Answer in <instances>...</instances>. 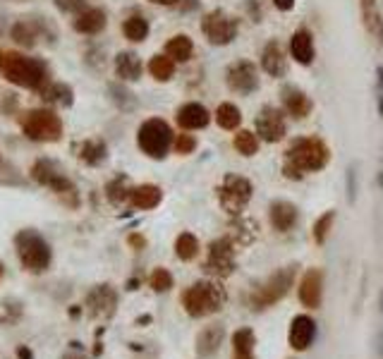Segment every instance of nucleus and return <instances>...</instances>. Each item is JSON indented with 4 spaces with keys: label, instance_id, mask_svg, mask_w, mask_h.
<instances>
[{
    "label": "nucleus",
    "instance_id": "5",
    "mask_svg": "<svg viewBox=\"0 0 383 359\" xmlns=\"http://www.w3.org/2000/svg\"><path fill=\"white\" fill-rule=\"evenodd\" d=\"M14 247H17L19 261L29 273H43L51 266V247L34 230H22L14 235Z\"/></svg>",
    "mask_w": 383,
    "mask_h": 359
},
{
    "label": "nucleus",
    "instance_id": "41",
    "mask_svg": "<svg viewBox=\"0 0 383 359\" xmlns=\"http://www.w3.org/2000/svg\"><path fill=\"white\" fill-rule=\"evenodd\" d=\"M172 146H175V153L187 156V153H192L196 148V139L192 137V134H177V139L172 142Z\"/></svg>",
    "mask_w": 383,
    "mask_h": 359
},
{
    "label": "nucleus",
    "instance_id": "51",
    "mask_svg": "<svg viewBox=\"0 0 383 359\" xmlns=\"http://www.w3.org/2000/svg\"><path fill=\"white\" fill-rule=\"evenodd\" d=\"M378 182H381V187H383V172H378Z\"/></svg>",
    "mask_w": 383,
    "mask_h": 359
},
{
    "label": "nucleus",
    "instance_id": "45",
    "mask_svg": "<svg viewBox=\"0 0 383 359\" xmlns=\"http://www.w3.org/2000/svg\"><path fill=\"white\" fill-rule=\"evenodd\" d=\"M273 5H276L280 12H290V10L295 8V0H273Z\"/></svg>",
    "mask_w": 383,
    "mask_h": 359
},
{
    "label": "nucleus",
    "instance_id": "1",
    "mask_svg": "<svg viewBox=\"0 0 383 359\" xmlns=\"http://www.w3.org/2000/svg\"><path fill=\"white\" fill-rule=\"evenodd\" d=\"M330 161V148L319 137H300L287 146L282 175L287 180H302L306 172H316Z\"/></svg>",
    "mask_w": 383,
    "mask_h": 359
},
{
    "label": "nucleus",
    "instance_id": "16",
    "mask_svg": "<svg viewBox=\"0 0 383 359\" xmlns=\"http://www.w3.org/2000/svg\"><path fill=\"white\" fill-rule=\"evenodd\" d=\"M321 300H323V273L319 268H311L300 282V302L309 309H319Z\"/></svg>",
    "mask_w": 383,
    "mask_h": 359
},
{
    "label": "nucleus",
    "instance_id": "23",
    "mask_svg": "<svg viewBox=\"0 0 383 359\" xmlns=\"http://www.w3.org/2000/svg\"><path fill=\"white\" fill-rule=\"evenodd\" d=\"M72 27L79 34H98V31H103V27H105V12L98 8H84L77 12Z\"/></svg>",
    "mask_w": 383,
    "mask_h": 359
},
{
    "label": "nucleus",
    "instance_id": "33",
    "mask_svg": "<svg viewBox=\"0 0 383 359\" xmlns=\"http://www.w3.org/2000/svg\"><path fill=\"white\" fill-rule=\"evenodd\" d=\"M233 146H235V151H237L239 156H244V158L254 156V153L259 151V134L249 132V129H239V132L235 134V139H233Z\"/></svg>",
    "mask_w": 383,
    "mask_h": 359
},
{
    "label": "nucleus",
    "instance_id": "34",
    "mask_svg": "<svg viewBox=\"0 0 383 359\" xmlns=\"http://www.w3.org/2000/svg\"><path fill=\"white\" fill-rule=\"evenodd\" d=\"M175 254L182 261H192V258L199 254V239L192 232H182L180 237L175 239Z\"/></svg>",
    "mask_w": 383,
    "mask_h": 359
},
{
    "label": "nucleus",
    "instance_id": "12",
    "mask_svg": "<svg viewBox=\"0 0 383 359\" xmlns=\"http://www.w3.org/2000/svg\"><path fill=\"white\" fill-rule=\"evenodd\" d=\"M225 84L230 91L239 96H249L252 91L259 89V72L254 67V62L249 60H237L228 67L225 72Z\"/></svg>",
    "mask_w": 383,
    "mask_h": 359
},
{
    "label": "nucleus",
    "instance_id": "42",
    "mask_svg": "<svg viewBox=\"0 0 383 359\" xmlns=\"http://www.w3.org/2000/svg\"><path fill=\"white\" fill-rule=\"evenodd\" d=\"M376 98H378V113L383 118V67L376 70Z\"/></svg>",
    "mask_w": 383,
    "mask_h": 359
},
{
    "label": "nucleus",
    "instance_id": "18",
    "mask_svg": "<svg viewBox=\"0 0 383 359\" xmlns=\"http://www.w3.org/2000/svg\"><path fill=\"white\" fill-rule=\"evenodd\" d=\"M297 218H300L297 206L290 204V201L278 199L268 206V220H271V225L278 230V232H290V230L297 225Z\"/></svg>",
    "mask_w": 383,
    "mask_h": 359
},
{
    "label": "nucleus",
    "instance_id": "24",
    "mask_svg": "<svg viewBox=\"0 0 383 359\" xmlns=\"http://www.w3.org/2000/svg\"><path fill=\"white\" fill-rule=\"evenodd\" d=\"M161 199H163V194L156 185H139V187H132V191H129V204L142 211L156 209V206L161 204Z\"/></svg>",
    "mask_w": 383,
    "mask_h": 359
},
{
    "label": "nucleus",
    "instance_id": "21",
    "mask_svg": "<svg viewBox=\"0 0 383 359\" xmlns=\"http://www.w3.org/2000/svg\"><path fill=\"white\" fill-rule=\"evenodd\" d=\"M175 118L182 129H204L211 122V113L201 103H196V101L182 105Z\"/></svg>",
    "mask_w": 383,
    "mask_h": 359
},
{
    "label": "nucleus",
    "instance_id": "17",
    "mask_svg": "<svg viewBox=\"0 0 383 359\" xmlns=\"http://www.w3.org/2000/svg\"><path fill=\"white\" fill-rule=\"evenodd\" d=\"M280 96H282V108H285V113L292 115L295 120H304L306 115L311 113V108H314L311 98L300 89V86H292V84L282 86Z\"/></svg>",
    "mask_w": 383,
    "mask_h": 359
},
{
    "label": "nucleus",
    "instance_id": "26",
    "mask_svg": "<svg viewBox=\"0 0 383 359\" xmlns=\"http://www.w3.org/2000/svg\"><path fill=\"white\" fill-rule=\"evenodd\" d=\"M359 5H362L364 29L369 31V36L376 38V43H383V19L378 14L376 0H359Z\"/></svg>",
    "mask_w": 383,
    "mask_h": 359
},
{
    "label": "nucleus",
    "instance_id": "10",
    "mask_svg": "<svg viewBox=\"0 0 383 359\" xmlns=\"http://www.w3.org/2000/svg\"><path fill=\"white\" fill-rule=\"evenodd\" d=\"M31 177L38 182V185L51 187V189L55 191V194H60V196H70L72 206L77 204V189H75V185H72V182L67 180V177L62 175L60 170H57L55 163L46 161V158H41V161H36V163H34V168H31Z\"/></svg>",
    "mask_w": 383,
    "mask_h": 359
},
{
    "label": "nucleus",
    "instance_id": "6",
    "mask_svg": "<svg viewBox=\"0 0 383 359\" xmlns=\"http://www.w3.org/2000/svg\"><path fill=\"white\" fill-rule=\"evenodd\" d=\"M137 144L148 158H166V153L172 146V129L168 127L166 120L151 118L146 122H142L137 132Z\"/></svg>",
    "mask_w": 383,
    "mask_h": 359
},
{
    "label": "nucleus",
    "instance_id": "49",
    "mask_svg": "<svg viewBox=\"0 0 383 359\" xmlns=\"http://www.w3.org/2000/svg\"><path fill=\"white\" fill-rule=\"evenodd\" d=\"M378 311L383 314V290H381V295H378Z\"/></svg>",
    "mask_w": 383,
    "mask_h": 359
},
{
    "label": "nucleus",
    "instance_id": "32",
    "mask_svg": "<svg viewBox=\"0 0 383 359\" xmlns=\"http://www.w3.org/2000/svg\"><path fill=\"white\" fill-rule=\"evenodd\" d=\"M215 122L223 129H237L239 122H242V113L235 103H220L215 108Z\"/></svg>",
    "mask_w": 383,
    "mask_h": 359
},
{
    "label": "nucleus",
    "instance_id": "31",
    "mask_svg": "<svg viewBox=\"0 0 383 359\" xmlns=\"http://www.w3.org/2000/svg\"><path fill=\"white\" fill-rule=\"evenodd\" d=\"M148 72L156 81H168L175 75V60L170 55H153L148 60Z\"/></svg>",
    "mask_w": 383,
    "mask_h": 359
},
{
    "label": "nucleus",
    "instance_id": "50",
    "mask_svg": "<svg viewBox=\"0 0 383 359\" xmlns=\"http://www.w3.org/2000/svg\"><path fill=\"white\" fill-rule=\"evenodd\" d=\"M19 354H22V357H24V359H31V354H29V349H24V347H22V349H19Z\"/></svg>",
    "mask_w": 383,
    "mask_h": 359
},
{
    "label": "nucleus",
    "instance_id": "19",
    "mask_svg": "<svg viewBox=\"0 0 383 359\" xmlns=\"http://www.w3.org/2000/svg\"><path fill=\"white\" fill-rule=\"evenodd\" d=\"M225 340V328L220 323H211L206 328H201V333L196 335V354L201 359H209L213 357L215 352L220 349Z\"/></svg>",
    "mask_w": 383,
    "mask_h": 359
},
{
    "label": "nucleus",
    "instance_id": "39",
    "mask_svg": "<svg viewBox=\"0 0 383 359\" xmlns=\"http://www.w3.org/2000/svg\"><path fill=\"white\" fill-rule=\"evenodd\" d=\"M345 191H347V201L349 204H357V194H359V165L352 163L347 168V175H345Z\"/></svg>",
    "mask_w": 383,
    "mask_h": 359
},
{
    "label": "nucleus",
    "instance_id": "47",
    "mask_svg": "<svg viewBox=\"0 0 383 359\" xmlns=\"http://www.w3.org/2000/svg\"><path fill=\"white\" fill-rule=\"evenodd\" d=\"M62 359H86V357H84V354H81V352H67Z\"/></svg>",
    "mask_w": 383,
    "mask_h": 359
},
{
    "label": "nucleus",
    "instance_id": "25",
    "mask_svg": "<svg viewBox=\"0 0 383 359\" xmlns=\"http://www.w3.org/2000/svg\"><path fill=\"white\" fill-rule=\"evenodd\" d=\"M115 72H118L120 79L124 81H137L142 77V60H139L137 53L122 51L115 57Z\"/></svg>",
    "mask_w": 383,
    "mask_h": 359
},
{
    "label": "nucleus",
    "instance_id": "37",
    "mask_svg": "<svg viewBox=\"0 0 383 359\" xmlns=\"http://www.w3.org/2000/svg\"><path fill=\"white\" fill-rule=\"evenodd\" d=\"M129 187H127V177H115L113 182L108 185V201L115 206L124 204V201L129 199Z\"/></svg>",
    "mask_w": 383,
    "mask_h": 359
},
{
    "label": "nucleus",
    "instance_id": "29",
    "mask_svg": "<svg viewBox=\"0 0 383 359\" xmlns=\"http://www.w3.org/2000/svg\"><path fill=\"white\" fill-rule=\"evenodd\" d=\"M192 53H194V43L185 34H177V36H172L166 43V55H170L175 62H187L192 57Z\"/></svg>",
    "mask_w": 383,
    "mask_h": 359
},
{
    "label": "nucleus",
    "instance_id": "22",
    "mask_svg": "<svg viewBox=\"0 0 383 359\" xmlns=\"http://www.w3.org/2000/svg\"><path fill=\"white\" fill-rule=\"evenodd\" d=\"M261 67L263 72H266L268 77H282L287 70V57L285 53H282V46L278 41H268L266 46H263V53H261Z\"/></svg>",
    "mask_w": 383,
    "mask_h": 359
},
{
    "label": "nucleus",
    "instance_id": "3",
    "mask_svg": "<svg viewBox=\"0 0 383 359\" xmlns=\"http://www.w3.org/2000/svg\"><path fill=\"white\" fill-rule=\"evenodd\" d=\"M225 304V290L211 280H199L182 292V306L192 319H204L215 311H220Z\"/></svg>",
    "mask_w": 383,
    "mask_h": 359
},
{
    "label": "nucleus",
    "instance_id": "43",
    "mask_svg": "<svg viewBox=\"0 0 383 359\" xmlns=\"http://www.w3.org/2000/svg\"><path fill=\"white\" fill-rule=\"evenodd\" d=\"M62 10L67 12H75V10H84V0H55Z\"/></svg>",
    "mask_w": 383,
    "mask_h": 359
},
{
    "label": "nucleus",
    "instance_id": "28",
    "mask_svg": "<svg viewBox=\"0 0 383 359\" xmlns=\"http://www.w3.org/2000/svg\"><path fill=\"white\" fill-rule=\"evenodd\" d=\"M79 158L86 165H101L108 158V146L103 139H86L79 146Z\"/></svg>",
    "mask_w": 383,
    "mask_h": 359
},
{
    "label": "nucleus",
    "instance_id": "44",
    "mask_svg": "<svg viewBox=\"0 0 383 359\" xmlns=\"http://www.w3.org/2000/svg\"><path fill=\"white\" fill-rule=\"evenodd\" d=\"M373 349H376L378 359H383V328L376 333V338H373Z\"/></svg>",
    "mask_w": 383,
    "mask_h": 359
},
{
    "label": "nucleus",
    "instance_id": "20",
    "mask_svg": "<svg viewBox=\"0 0 383 359\" xmlns=\"http://www.w3.org/2000/svg\"><path fill=\"white\" fill-rule=\"evenodd\" d=\"M290 55L295 62H300V65H311L314 62V36H311L306 29H297L295 34L290 36Z\"/></svg>",
    "mask_w": 383,
    "mask_h": 359
},
{
    "label": "nucleus",
    "instance_id": "35",
    "mask_svg": "<svg viewBox=\"0 0 383 359\" xmlns=\"http://www.w3.org/2000/svg\"><path fill=\"white\" fill-rule=\"evenodd\" d=\"M41 94L48 103H57V105H72V89L67 84H48L41 86Z\"/></svg>",
    "mask_w": 383,
    "mask_h": 359
},
{
    "label": "nucleus",
    "instance_id": "4",
    "mask_svg": "<svg viewBox=\"0 0 383 359\" xmlns=\"http://www.w3.org/2000/svg\"><path fill=\"white\" fill-rule=\"evenodd\" d=\"M295 276H297L295 266L278 268L276 273H271V276H268L266 280H263L261 285H259L256 290L249 295V306H252V309H256V311H261V309H266V306L280 302L282 297L290 292L292 282H295Z\"/></svg>",
    "mask_w": 383,
    "mask_h": 359
},
{
    "label": "nucleus",
    "instance_id": "9",
    "mask_svg": "<svg viewBox=\"0 0 383 359\" xmlns=\"http://www.w3.org/2000/svg\"><path fill=\"white\" fill-rule=\"evenodd\" d=\"M22 129L31 142H57L62 137V120L53 110H31Z\"/></svg>",
    "mask_w": 383,
    "mask_h": 359
},
{
    "label": "nucleus",
    "instance_id": "30",
    "mask_svg": "<svg viewBox=\"0 0 383 359\" xmlns=\"http://www.w3.org/2000/svg\"><path fill=\"white\" fill-rule=\"evenodd\" d=\"M122 34H124V38H127V41L142 43L144 38L148 36V22L142 17V14H132V17L124 19Z\"/></svg>",
    "mask_w": 383,
    "mask_h": 359
},
{
    "label": "nucleus",
    "instance_id": "8",
    "mask_svg": "<svg viewBox=\"0 0 383 359\" xmlns=\"http://www.w3.org/2000/svg\"><path fill=\"white\" fill-rule=\"evenodd\" d=\"M201 31L211 46H228L235 41L239 31V24L235 17H230L225 10H211L201 19Z\"/></svg>",
    "mask_w": 383,
    "mask_h": 359
},
{
    "label": "nucleus",
    "instance_id": "2",
    "mask_svg": "<svg viewBox=\"0 0 383 359\" xmlns=\"http://www.w3.org/2000/svg\"><path fill=\"white\" fill-rule=\"evenodd\" d=\"M0 75L10 84L24 86V89H41L46 81V65L36 57L22 55V53L0 51Z\"/></svg>",
    "mask_w": 383,
    "mask_h": 359
},
{
    "label": "nucleus",
    "instance_id": "13",
    "mask_svg": "<svg viewBox=\"0 0 383 359\" xmlns=\"http://www.w3.org/2000/svg\"><path fill=\"white\" fill-rule=\"evenodd\" d=\"M287 132V122H285V115L280 113L278 108L273 105H263L256 115V134L263 139V142H280Z\"/></svg>",
    "mask_w": 383,
    "mask_h": 359
},
{
    "label": "nucleus",
    "instance_id": "52",
    "mask_svg": "<svg viewBox=\"0 0 383 359\" xmlns=\"http://www.w3.org/2000/svg\"><path fill=\"white\" fill-rule=\"evenodd\" d=\"M3 273H5V266H3V263H0V278H3Z\"/></svg>",
    "mask_w": 383,
    "mask_h": 359
},
{
    "label": "nucleus",
    "instance_id": "15",
    "mask_svg": "<svg viewBox=\"0 0 383 359\" xmlns=\"http://www.w3.org/2000/svg\"><path fill=\"white\" fill-rule=\"evenodd\" d=\"M314 338H316L314 319L306 314L295 316L290 323V330H287V343H290V347L297 349V352H304V349L314 343Z\"/></svg>",
    "mask_w": 383,
    "mask_h": 359
},
{
    "label": "nucleus",
    "instance_id": "48",
    "mask_svg": "<svg viewBox=\"0 0 383 359\" xmlns=\"http://www.w3.org/2000/svg\"><path fill=\"white\" fill-rule=\"evenodd\" d=\"M156 5H180V0H151Z\"/></svg>",
    "mask_w": 383,
    "mask_h": 359
},
{
    "label": "nucleus",
    "instance_id": "7",
    "mask_svg": "<svg viewBox=\"0 0 383 359\" xmlns=\"http://www.w3.org/2000/svg\"><path fill=\"white\" fill-rule=\"evenodd\" d=\"M252 182L242 175H225L223 182L218 187V204L225 213L239 215L244 211V206L252 199Z\"/></svg>",
    "mask_w": 383,
    "mask_h": 359
},
{
    "label": "nucleus",
    "instance_id": "11",
    "mask_svg": "<svg viewBox=\"0 0 383 359\" xmlns=\"http://www.w3.org/2000/svg\"><path fill=\"white\" fill-rule=\"evenodd\" d=\"M204 268L215 278H228L235 271V249L228 237L213 239L209 244V256H206Z\"/></svg>",
    "mask_w": 383,
    "mask_h": 359
},
{
    "label": "nucleus",
    "instance_id": "27",
    "mask_svg": "<svg viewBox=\"0 0 383 359\" xmlns=\"http://www.w3.org/2000/svg\"><path fill=\"white\" fill-rule=\"evenodd\" d=\"M254 330L252 328H239L233 335V359H254Z\"/></svg>",
    "mask_w": 383,
    "mask_h": 359
},
{
    "label": "nucleus",
    "instance_id": "40",
    "mask_svg": "<svg viewBox=\"0 0 383 359\" xmlns=\"http://www.w3.org/2000/svg\"><path fill=\"white\" fill-rule=\"evenodd\" d=\"M148 285L153 287V292H168L172 287V276L166 268H156L148 278Z\"/></svg>",
    "mask_w": 383,
    "mask_h": 359
},
{
    "label": "nucleus",
    "instance_id": "38",
    "mask_svg": "<svg viewBox=\"0 0 383 359\" xmlns=\"http://www.w3.org/2000/svg\"><path fill=\"white\" fill-rule=\"evenodd\" d=\"M333 220H335V211H326V213L314 223V242L316 244L326 242V237L330 235V228H333Z\"/></svg>",
    "mask_w": 383,
    "mask_h": 359
},
{
    "label": "nucleus",
    "instance_id": "46",
    "mask_svg": "<svg viewBox=\"0 0 383 359\" xmlns=\"http://www.w3.org/2000/svg\"><path fill=\"white\" fill-rule=\"evenodd\" d=\"M129 244H132V247H144V237H139V235H129Z\"/></svg>",
    "mask_w": 383,
    "mask_h": 359
},
{
    "label": "nucleus",
    "instance_id": "36",
    "mask_svg": "<svg viewBox=\"0 0 383 359\" xmlns=\"http://www.w3.org/2000/svg\"><path fill=\"white\" fill-rule=\"evenodd\" d=\"M12 36L14 41H19L22 46H34L38 38V31H36V24L34 22H19L12 27Z\"/></svg>",
    "mask_w": 383,
    "mask_h": 359
},
{
    "label": "nucleus",
    "instance_id": "14",
    "mask_svg": "<svg viewBox=\"0 0 383 359\" xmlns=\"http://www.w3.org/2000/svg\"><path fill=\"white\" fill-rule=\"evenodd\" d=\"M86 311L94 319H108L115 314V306H118V292L110 285H96L86 295Z\"/></svg>",
    "mask_w": 383,
    "mask_h": 359
}]
</instances>
